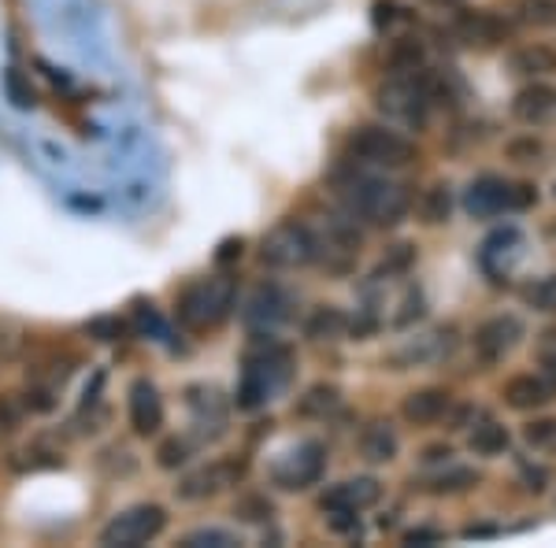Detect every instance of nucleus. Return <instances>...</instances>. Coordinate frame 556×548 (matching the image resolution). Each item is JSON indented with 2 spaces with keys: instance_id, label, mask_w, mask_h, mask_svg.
I'll return each mask as SVG.
<instances>
[{
  "instance_id": "2f4dec72",
  "label": "nucleus",
  "mask_w": 556,
  "mask_h": 548,
  "mask_svg": "<svg viewBox=\"0 0 556 548\" xmlns=\"http://www.w3.org/2000/svg\"><path fill=\"white\" fill-rule=\"evenodd\" d=\"M479 482V474L471 471V467H453L450 474H438V479H430V493H464L471 489V485Z\"/></svg>"
},
{
  "instance_id": "6ab92c4d",
  "label": "nucleus",
  "mask_w": 556,
  "mask_h": 548,
  "mask_svg": "<svg viewBox=\"0 0 556 548\" xmlns=\"http://www.w3.org/2000/svg\"><path fill=\"white\" fill-rule=\"evenodd\" d=\"M553 390L556 385L549 379H542V374H516V379L505 382L501 397H505L508 408H516V411H534L553 400Z\"/></svg>"
},
{
  "instance_id": "a878e982",
  "label": "nucleus",
  "mask_w": 556,
  "mask_h": 548,
  "mask_svg": "<svg viewBox=\"0 0 556 548\" xmlns=\"http://www.w3.org/2000/svg\"><path fill=\"white\" fill-rule=\"evenodd\" d=\"M508 448V430L501 426V422H479V426L471 430V453L479 456H501Z\"/></svg>"
},
{
  "instance_id": "cd10ccee",
  "label": "nucleus",
  "mask_w": 556,
  "mask_h": 548,
  "mask_svg": "<svg viewBox=\"0 0 556 548\" xmlns=\"http://www.w3.org/2000/svg\"><path fill=\"white\" fill-rule=\"evenodd\" d=\"M342 404V390L338 385H312L301 397V416H330Z\"/></svg>"
},
{
  "instance_id": "b1692460",
  "label": "nucleus",
  "mask_w": 556,
  "mask_h": 548,
  "mask_svg": "<svg viewBox=\"0 0 556 548\" xmlns=\"http://www.w3.org/2000/svg\"><path fill=\"white\" fill-rule=\"evenodd\" d=\"M516 23L534 26V30H545V26H556V0H513L508 4Z\"/></svg>"
},
{
  "instance_id": "0eeeda50",
  "label": "nucleus",
  "mask_w": 556,
  "mask_h": 548,
  "mask_svg": "<svg viewBox=\"0 0 556 548\" xmlns=\"http://www.w3.org/2000/svg\"><path fill=\"white\" fill-rule=\"evenodd\" d=\"M538 201L534 190L527 182H505V178H479L471 182V190L464 193V208H468L475 219H493L501 212H523Z\"/></svg>"
},
{
  "instance_id": "c756f323",
  "label": "nucleus",
  "mask_w": 556,
  "mask_h": 548,
  "mask_svg": "<svg viewBox=\"0 0 556 548\" xmlns=\"http://www.w3.org/2000/svg\"><path fill=\"white\" fill-rule=\"evenodd\" d=\"M230 548V545H241V537L235 530H219V526H201L193 534L182 537V548Z\"/></svg>"
},
{
  "instance_id": "c9c22d12",
  "label": "nucleus",
  "mask_w": 556,
  "mask_h": 548,
  "mask_svg": "<svg viewBox=\"0 0 556 548\" xmlns=\"http://www.w3.org/2000/svg\"><path fill=\"white\" fill-rule=\"evenodd\" d=\"M405 541H408V545L445 541V534H442V530H434V526H419V530H408V534H405Z\"/></svg>"
},
{
  "instance_id": "dca6fc26",
  "label": "nucleus",
  "mask_w": 556,
  "mask_h": 548,
  "mask_svg": "<svg viewBox=\"0 0 556 548\" xmlns=\"http://www.w3.org/2000/svg\"><path fill=\"white\" fill-rule=\"evenodd\" d=\"M241 474H245V463H238V460H215L212 467H201V471L190 474V479L182 482V497H190V500L212 497V493L238 485Z\"/></svg>"
},
{
  "instance_id": "7c9ffc66",
  "label": "nucleus",
  "mask_w": 556,
  "mask_h": 548,
  "mask_svg": "<svg viewBox=\"0 0 556 548\" xmlns=\"http://www.w3.org/2000/svg\"><path fill=\"white\" fill-rule=\"evenodd\" d=\"M419 215H424V222H430V227L450 219V193H445V186H430L424 201H419Z\"/></svg>"
},
{
  "instance_id": "4be33fe9",
  "label": "nucleus",
  "mask_w": 556,
  "mask_h": 548,
  "mask_svg": "<svg viewBox=\"0 0 556 548\" xmlns=\"http://www.w3.org/2000/svg\"><path fill=\"white\" fill-rule=\"evenodd\" d=\"M361 453L371 463H390L397 456V434H393L390 422H367L361 434Z\"/></svg>"
},
{
  "instance_id": "f8f14e48",
  "label": "nucleus",
  "mask_w": 556,
  "mask_h": 548,
  "mask_svg": "<svg viewBox=\"0 0 556 548\" xmlns=\"http://www.w3.org/2000/svg\"><path fill=\"white\" fill-rule=\"evenodd\" d=\"M523 341V322L516 316H493L475 330V356L482 364H501Z\"/></svg>"
},
{
  "instance_id": "a211bd4d",
  "label": "nucleus",
  "mask_w": 556,
  "mask_h": 548,
  "mask_svg": "<svg viewBox=\"0 0 556 548\" xmlns=\"http://www.w3.org/2000/svg\"><path fill=\"white\" fill-rule=\"evenodd\" d=\"M453 334L450 330H434V334H424L416 341H408L405 348H397V353L390 356L393 367H419V364H434V359H445L453 353Z\"/></svg>"
},
{
  "instance_id": "473e14b6",
  "label": "nucleus",
  "mask_w": 556,
  "mask_h": 548,
  "mask_svg": "<svg viewBox=\"0 0 556 548\" xmlns=\"http://www.w3.org/2000/svg\"><path fill=\"white\" fill-rule=\"evenodd\" d=\"M527 445L534 448H556V419H542V422H531V426L523 430Z\"/></svg>"
},
{
  "instance_id": "39448f33",
  "label": "nucleus",
  "mask_w": 556,
  "mask_h": 548,
  "mask_svg": "<svg viewBox=\"0 0 556 548\" xmlns=\"http://www.w3.org/2000/svg\"><path fill=\"white\" fill-rule=\"evenodd\" d=\"M167 526V511L160 505H130L115 511L101 530V545L108 548H141L156 541Z\"/></svg>"
},
{
  "instance_id": "bb28decb",
  "label": "nucleus",
  "mask_w": 556,
  "mask_h": 548,
  "mask_svg": "<svg viewBox=\"0 0 556 548\" xmlns=\"http://www.w3.org/2000/svg\"><path fill=\"white\" fill-rule=\"evenodd\" d=\"M424 44H419L416 38H397L393 41V49H390V67H393V75H412V71H419L424 67Z\"/></svg>"
},
{
  "instance_id": "9d476101",
  "label": "nucleus",
  "mask_w": 556,
  "mask_h": 548,
  "mask_svg": "<svg viewBox=\"0 0 556 548\" xmlns=\"http://www.w3.org/2000/svg\"><path fill=\"white\" fill-rule=\"evenodd\" d=\"M527 256V238L516 227H501L493 230L479 248V267L486 271L493 282H505L508 275L519 267V259Z\"/></svg>"
},
{
  "instance_id": "ddd939ff",
  "label": "nucleus",
  "mask_w": 556,
  "mask_h": 548,
  "mask_svg": "<svg viewBox=\"0 0 556 548\" xmlns=\"http://www.w3.org/2000/svg\"><path fill=\"white\" fill-rule=\"evenodd\" d=\"M293 319V296L282 290V285H260V290L249 296V308H245V322L253 330H264L271 334L275 327Z\"/></svg>"
},
{
  "instance_id": "e433bc0d",
  "label": "nucleus",
  "mask_w": 556,
  "mask_h": 548,
  "mask_svg": "<svg viewBox=\"0 0 556 548\" xmlns=\"http://www.w3.org/2000/svg\"><path fill=\"white\" fill-rule=\"evenodd\" d=\"M501 530L497 526H468L464 530V537H497Z\"/></svg>"
},
{
  "instance_id": "f3484780",
  "label": "nucleus",
  "mask_w": 556,
  "mask_h": 548,
  "mask_svg": "<svg viewBox=\"0 0 556 548\" xmlns=\"http://www.w3.org/2000/svg\"><path fill=\"white\" fill-rule=\"evenodd\" d=\"M513 115L527 127H542L556 115V89L545 86V82H534V86H523L513 101Z\"/></svg>"
},
{
  "instance_id": "393cba45",
  "label": "nucleus",
  "mask_w": 556,
  "mask_h": 548,
  "mask_svg": "<svg viewBox=\"0 0 556 548\" xmlns=\"http://www.w3.org/2000/svg\"><path fill=\"white\" fill-rule=\"evenodd\" d=\"M513 71L519 75H549L556 71V52L545 44H527V49L513 52Z\"/></svg>"
},
{
  "instance_id": "423d86ee",
  "label": "nucleus",
  "mask_w": 556,
  "mask_h": 548,
  "mask_svg": "<svg viewBox=\"0 0 556 548\" xmlns=\"http://www.w3.org/2000/svg\"><path fill=\"white\" fill-rule=\"evenodd\" d=\"M375 101H379V112L393 123H405V127H424L427 123L430 93L424 86V75H416V71L412 75H393L390 82H382Z\"/></svg>"
},
{
  "instance_id": "412c9836",
  "label": "nucleus",
  "mask_w": 556,
  "mask_h": 548,
  "mask_svg": "<svg viewBox=\"0 0 556 548\" xmlns=\"http://www.w3.org/2000/svg\"><path fill=\"white\" fill-rule=\"evenodd\" d=\"M456 34H460L468 44H479V49H493L508 38V23L493 12H460L456 20Z\"/></svg>"
},
{
  "instance_id": "20e7f679",
  "label": "nucleus",
  "mask_w": 556,
  "mask_h": 548,
  "mask_svg": "<svg viewBox=\"0 0 556 548\" xmlns=\"http://www.w3.org/2000/svg\"><path fill=\"white\" fill-rule=\"evenodd\" d=\"M345 152L364 167L379 170H401L416 160V141L390 127H356L349 133Z\"/></svg>"
},
{
  "instance_id": "72a5a7b5",
  "label": "nucleus",
  "mask_w": 556,
  "mask_h": 548,
  "mask_svg": "<svg viewBox=\"0 0 556 548\" xmlns=\"http://www.w3.org/2000/svg\"><path fill=\"white\" fill-rule=\"evenodd\" d=\"M542 152H545V145H542V141H534V138L513 141V145H508V156L519 160V164H534V160L542 156Z\"/></svg>"
},
{
  "instance_id": "58836bf2",
  "label": "nucleus",
  "mask_w": 556,
  "mask_h": 548,
  "mask_svg": "<svg viewBox=\"0 0 556 548\" xmlns=\"http://www.w3.org/2000/svg\"><path fill=\"white\" fill-rule=\"evenodd\" d=\"M434 4H453V0H434Z\"/></svg>"
},
{
  "instance_id": "1a4fd4ad",
  "label": "nucleus",
  "mask_w": 556,
  "mask_h": 548,
  "mask_svg": "<svg viewBox=\"0 0 556 548\" xmlns=\"http://www.w3.org/2000/svg\"><path fill=\"white\" fill-rule=\"evenodd\" d=\"M323 467H327L323 445L301 442L271 463V482L278 489H308V485H316L323 479Z\"/></svg>"
},
{
  "instance_id": "f03ea898",
  "label": "nucleus",
  "mask_w": 556,
  "mask_h": 548,
  "mask_svg": "<svg viewBox=\"0 0 556 548\" xmlns=\"http://www.w3.org/2000/svg\"><path fill=\"white\" fill-rule=\"evenodd\" d=\"M342 201L349 215H361L371 227H397L412 208V190L386 175H353L342 182Z\"/></svg>"
},
{
  "instance_id": "c85d7f7f",
  "label": "nucleus",
  "mask_w": 556,
  "mask_h": 548,
  "mask_svg": "<svg viewBox=\"0 0 556 548\" xmlns=\"http://www.w3.org/2000/svg\"><path fill=\"white\" fill-rule=\"evenodd\" d=\"M523 304L534 311H542V316H553L556 311V275H545V278H538V282L523 285Z\"/></svg>"
},
{
  "instance_id": "5701e85b",
  "label": "nucleus",
  "mask_w": 556,
  "mask_h": 548,
  "mask_svg": "<svg viewBox=\"0 0 556 548\" xmlns=\"http://www.w3.org/2000/svg\"><path fill=\"white\" fill-rule=\"evenodd\" d=\"M356 322L345 316V311H338V308H316V316L308 319V337H316V341H338V337H345L349 330H353Z\"/></svg>"
},
{
  "instance_id": "aec40b11",
  "label": "nucleus",
  "mask_w": 556,
  "mask_h": 548,
  "mask_svg": "<svg viewBox=\"0 0 556 548\" xmlns=\"http://www.w3.org/2000/svg\"><path fill=\"white\" fill-rule=\"evenodd\" d=\"M453 397L445 390H416L408 393L405 404H401V416H405L412 426H434L450 416Z\"/></svg>"
},
{
  "instance_id": "7ed1b4c3",
  "label": "nucleus",
  "mask_w": 556,
  "mask_h": 548,
  "mask_svg": "<svg viewBox=\"0 0 556 548\" xmlns=\"http://www.w3.org/2000/svg\"><path fill=\"white\" fill-rule=\"evenodd\" d=\"M235 301H238V282L230 275L197 278L190 290L178 296V322L190 334H208V330L223 327L230 319Z\"/></svg>"
},
{
  "instance_id": "4c0bfd02",
  "label": "nucleus",
  "mask_w": 556,
  "mask_h": 548,
  "mask_svg": "<svg viewBox=\"0 0 556 548\" xmlns=\"http://www.w3.org/2000/svg\"><path fill=\"white\" fill-rule=\"evenodd\" d=\"M545 374H549V382L556 385V356H545Z\"/></svg>"
},
{
  "instance_id": "9b49d317",
  "label": "nucleus",
  "mask_w": 556,
  "mask_h": 548,
  "mask_svg": "<svg viewBox=\"0 0 556 548\" xmlns=\"http://www.w3.org/2000/svg\"><path fill=\"white\" fill-rule=\"evenodd\" d=\"M312 241H316V259L330 267V271H345L356 259V248H361V233L349 227L345 219H327L323 227H308Z\"/></svg>"
},
{
  "instance_id": "6e6552de",
  "label": "nucleus",
  "mask_w": 556,
  "mask_h": 548,
  "mask_svg": "<svg viewBox=\"0 0 556 548\" xmlns=\"http://www.w3.org/2000/svg\"><path fill=\"white\" fill-rule=\"evenodd\" d=\"M260 259H264L267 267H278V271H293V267L312 264V259H316L312 230L304 227V222H278L264 238V245H260Z\"/></svg>"
},
{
  "instance_id": "2eb2a0df",
  "label": "nucleus",
  "mask_w": 556,
  "mask_h": 548,
  "mask_svg": "<svg viewBox=\"0 0 556 548\" xmlns=\"http://www.w3.org/2000/svg\"><path fill=\"white\" fill-rule=\"evenodd\" d=\"M127 411H130V426L138 437H152L164 426V400L160 390L149 379H134L127 393Z\"/></svg>"
},
{
  "instance_id": "f704fd0d",
  "label": "nucleus",
  "mask_w": 556,
  "mask_h": 548,
  "mask_svg": "<svg viewBox=\"0 0 556 548\" xmlns=\"http://www.w3.org/2000/svg\"><path fill=\"white\" fill-rule=\"evenodd\" d=\"M190 460V445L186 442H167L164 448H160V467H178Z\"/></svg>"
},
{
  "instance_id": "4468645a",
  "label": "nucleus",
  "mask_w": 556,
  "mask_h": 548,
  "mask_svg": "<svg viewBox=\"0 0 556 548\" xmlns=\"http://www.w3.org/2000/svg\"><path fill=\"white\" fill-rule=\"evenodd\" d=\"M379 500H382L379 479H367V474H361V479H345V482L330 485V489L319 497V508L323 511H353V515H361V511L379 505Z\"/></svg>"
},
{
  "instance_id": "f257e3e1",
  "label": "nucleus",
  "mask_w": 556,
  "mask_h": 548,
  "mask_svg": "<svg viewBox=\"0 0 556 548\" xmlns=\"http://www.w3.org/2000/svg\"><path fill=\"white\" fill-rule=\"evenodd\" d=\"M293 379V348L275 341L271 334L256 337L245 353L238 379V408L256 411L267 400H275L278 390H286Z\"/></svg>"
}]
</instances>
